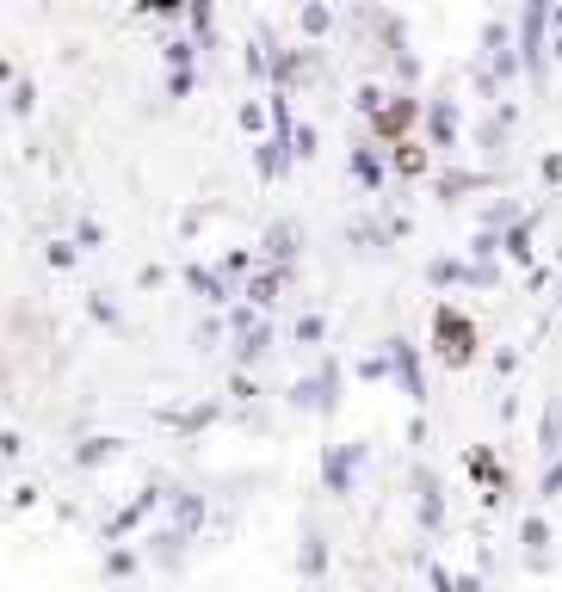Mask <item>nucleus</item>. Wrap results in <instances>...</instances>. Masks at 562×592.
<instances>
[{
	"label": "nucleus",
	"mask_w": 562,
	"mask_h": 592,
	"mask_svg": "<svg viewBox=\"0 0 562 592\" xmlns=\"http://www.w3.org/2000/svg\"><path fill=\"white\" fill-rule=\"evenodd\" d=\"M420 111H427V105H420L414 93H390V99H383V111H377L371 124H377V136H390V142H396V136H402V130H408V124L420 118Z\"/></svg>",
	"instance_id": "f257e3e1"
},
{
	"label": "nucleus",
	"mask_w": 562,
	"mask_h": 592,
	"mask_svg": "<svg viewBox=\"0 0 562 592\" xmlns=\"http://www.w3.org/2000/svg\"><path fill=\"white\" fill-rule=\"evenodd\" d=\"M427 124H433V142L439 148L458 142V111H451V99H427Z\"/></svg>",
	"instance_id": "f03ea898"
},
{
	"label": "nucleus",
	"mask_w": 562,
	"mask_h": 592,
	"mask_svg": "<svg viewBox=\"0 0 562 592\" xmlns=\"http://www.w3.org/2000/svg\"><path fill=\"white\" fill-rule=\"evenodd\" d=\"M303 37H309V44H322V37H328V25H334V7H328V0H303Z\"/></svg>",
	"instance_id": "7ed1b4c3"
},
{
	"label": "nucleus",
	"mask_w": 562,
	"mask_h": 592,
	"mask_svg": "<svg viewBox=\"0 0 562 592\" xmlns=\"http://www.w3.org/2000/svg\"><path fill=\"white\" fill-rule=\"evenodd\" d=\"M186 25H192V37H198V44H210V31H217V7H210V0H192Z\"/></svg>",
	"instance_id": "20e7f679"
},
{
	"label": "nucleus",
	"mask_w": 562,
	"mask_h": 592,
	"mask_svg": "<svg viewBox=\"0 0 562 592\" xmlns=\"http://www.w3.org/2000/svg\"><path fill=\"white\" fill-rule=\"evenodd\" d=\"M143 13H149V19H186L192 0H143Z\"/></svg>",
	"instance_id": "39448f33"
},
{
	"label": "nucleus",
	"mask_w": 562,
	"mask_h": 592,
	"mask_svg": "<svg viewBox=\"0 0 562 592\" xmlns=\"http://www.w3.org/2000/svg\"><path fill=\"white\" fill-rule=\"evenodd\" d=\"M353 167H359V179H383V155H371V148H359Z\"/></svg>",
	"instance_id": "423d86ee"
},
{
	"label": "nucleus",
	"mask_w": 562,
	"mask_h": 592,
	"mask_svg": "<svg viewBox=\"0 0 562 592\" xmlns=\"http://www.w3.org/2000/svg\"><path fill=\"white\" fill-rule=\"evenodd\" d=\"M31 99H38V93H31V81H13V111H31Z\"/></svg>",
	"instance_id": "0eeeda50"
},
{
	"label": "nucleus",
	"mask_w": 562,
	"mask_h": 592,
	"mask_svg": "<svg viewBox=\"0 0 562 592\" xmlns=\"http://www.w3.org/2000/svg\"><path fill=\"white\" fill-rule=\"evenodd\" d=\"M556 62H562V25H556Z\"/></svg>",
	"instance_id": "6e6552de"
},
{
	"label": "nucleus",
	"mask_w": 562,
	"mask_h": 592,
	"mask_svg": "<svg viewBox=\"0 0 562 592\" xmlns=\"http://www.w3.org/2000/svg\"><path fill=\"white\" fill-rule=\"evenodd\" d=\"M556 25H562V0H556Z\"/></svg>",
	"instance_id": "1a4fd4ad"
}]
</instances>
